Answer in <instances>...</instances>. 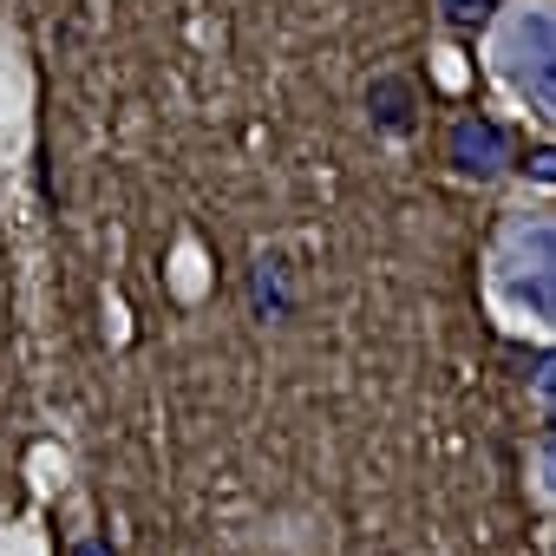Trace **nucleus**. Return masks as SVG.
<instances>
[{"mask_svg":"<svg viewBox=\"0 0 556 556\" xmlns=\"http://www.w3.org/2000/svg\"><path fill=\"white\" fill-rule=\"evenodd\" d=\"M510 60H517L523 92L556 112V14H523L510 34Z\"/></svg>","mask_w":556,"mask_h":556,"instance_id":"nucleus-1","label":"nucleus"},{"mask_svg":"<svg viewBox=\"0 0 556 556\" xmlns=\"http://www.w3.org/2000/svg\"><path fill=\"white\" fill-rule=\"evenodd\" d=\"M510 289H517L523 308H536L543 321H556V223L517 236V275H510Z\"/></svg>","mask_w":556,"mask_h":556,"instance_id":"nucleus-2","label":"nucleus"},{"mask_svg":"<svg viewBox=\"0 0 556 556\" xmlns=\"http://www.w3.org/2000/svg\"><path fill=\"white\" fill-rule=\"evenodd\" d=\"M452 164L465 177H497L510 164V138L491 125V118H458L452 125Z\"/></svg>","mask_w":556,"mask_h":556,"instance_id":"nucleus-3","label":"nucleus"},{"mask_svg":"<svg viewBox=\"0 0 556 556\" xmlns=\"http://www.w3.org/2000/svg\"><path fill=\"white\" fill-rule=\"evenodd\" d=\"M367 112H374V125H380L387 138H406V131H413L419 99H413V86H406V79H374V86H367Z\"/></svg>","mask_w":556,"mask_h":556,"instance_id":"nucleus-4","label":"nucleus"},{"mask_svg":"<svg viewBox=\"0 0 556 556\" xmlns=\"http://www.w3.org/2000/svg\"><path fill=\"white\" fill-rule=\"evenodd\" d=\"M249 302H255V315H268V321H282V315H289V275H282V262H255Z\"/></svg>","mask_w":556,"mask_h":556,"instance_id":"nucleus-5","label":"nucleus"},{"mask_svg":"<svg viewBox=\"0 0 556 556\" xmlns=\"http://www.w3.org/2000/svg\"><path fill=\"white\" fill-rule=\"evenodd\" d=\"M439 8H445V21H452V27H478V21H491L497 0H439Z\"/></svg>","mask_w":556,"mask_h":556,"instance_id":"nucleus-6","label":"nucleus"},{"mask_svg":"<svg viewBox=\"0 0 556 556\" xmlns=\"http://www.w3.org/2000/svg\"><path fill=\"white\" fill-rule=\"evenodd\" d=\"M536 184H556V144H543V151H530V164H523Z\"/></svg>","mask_w":556,"mask_h":556,"instance_id":"nucleus-7","label":"nucleus"},{"mask_svg":"<svg viewBox=\"0 0 556 556\" xmlns=\"http://www.w3.org/2000/svg\"><path fill=\"white\" fill-rule=\"evenodd\" d=\"M536 400H549V406H556V354H543V361H536Z\"/></svg>","mask_w":556,"mask_h":556,"instance_id":"nucleus-8","label":"nucleus"},{"mask_svg":"<svg viewBox=\"0 0 556 556\" xmlns=\"http://www.w3.org/2000/svg\"><path fill=\"white\" fill-rule=\"evenodd\" d=\"M79 556H112V549H105V543H86V549H79Z\"/></svg>","mask_w":556,"mask_h":556,"instance_id":"nucleus-9","label":"nucleus"},{"mask_svg":"<svg viewBox=\"0 0 556 556\" xmlns=\"http://www.w3.org/2000/svg\"><path fill=\"white\" fill-rule=\"evenodd\" d=\"M543 452H556V426H549V439H543Z\"/></svg>","mask_w":556,"mask_h":556,"instance_id":"nucleus-10","label":"nucleus"},{"mask_svg":"<svg viewBox=\"0 0 556 556\" xmlns=\"http://www.w3.org/2000/svg\"><path fill=\"white\" fill-rule=\"evenodd\" d=\"M549 491H556V452H549Z\"/></svg>","mask_w":556,"mask_h":556,"instance_id":"nucleus-11","label":"nucleus"}]
</instances>
